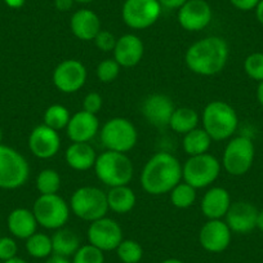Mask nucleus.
Here are the masks:
<instances>
[{
	"instance_id": "obj_1",
	"label": "nucleus",
	"mask_w": 263,
	"mask_h": 263,
	"mask_svg": "<svg viewBox=\"0 0 263 263\" xmlns=\"http://www.w3.org/2000/svg\"><path fill=\"white\" fill-rule=\"evenodd\" d=\"M229 53V44L223 37L208 36L190 45L184 61L194 74L213 77L224 69Z\"/></svg>"
},
{
	"instance_id": "obj_2",
	"label": "nucleus",
	"mask_w": 263,
	"mask_h": 263,
	"mask_svg": "<svg viewBox=\"0 0 263 263\" xmlns=\"http://www.w3.org/2000/svg\"><path fill=\"white\" fill-rule=\"evenodd\" d=\"M181 179V163L169 153H156L151 156L141 173L142 189L155 196L171 192Z\"/></svg>"
},
{
	"instance_id": "obj_3",
	"label": "nucleus",
	"mask_w": 263,
	"mask_h": 263,
	"mask_svg": "<svg viewBox=\"0 0 263 263\" xmlns=\"http://www.w3.org/2000/svg\"><path fill=\"white\" fill-rule=\"evenodd\" d=\"M204 130L213 141H223L231 137L239 125L235 108L223 101H212L203 111Z\"/></svg>"
},
{
	"instance_id": "obj_4",
	"label": "nucleus",
	"mask_w": 263,
	"mask_h": 263,
	"mask_svg": "<svg viewBox=\"0 0 263 263\" xmlns=\"http://www.w3.org/2000/svg\"><path fill=\"white\" fill-rule=\"evenodd\" d=\"M95 172L102 183L108 187H116L129 184L133 178L135 168L126 154L107 150L97 156Z\"/></svg>"
},
{
	"instance_id": "obj_5",
	"label": "nucleus",
	"mask_w": 263,
	"mask_h": 263,
	"mask_svg": "<svg viewBox=\"0 0 263 263\" xmlns=\"http://www.w3.org/2000/svg\"><path fill=\"white\" fill-rule=\"evenodd\" d=\"M70 209L78 218L93 222L106 217L108 212L106 192L97 187L83 186L72 194Z\"/></svg>"
},
{
	"instance_id": "obj_6",
	"label": "nucleus",
	"mask_w": 263,
	"mask_h": 263,
	"mask_svg": "<svg viewBox=\"0 0 263 263\" xmlns=\"http://www.w3.org/2000/svg\"><path fill=\"white\" fill-rule=\"evenodd\" d=\"M30 166L22 154L6 145H0V189L16 190L26 183Z\"/></svg>"
},
{
	"instance_id": "obj_7",
	"label": "nucleus",
	"mask_w": 263,
	"mask_h": 263,
	"mask_svg": "<svg viewBox=\"0 0 263 263\" xmlns=\"http://www.w3.org/2000/svg\"><path fill=\"white\" fill-rule=\"evenodd\" d=\"M70 211L69 204L58 194L40 195L32 208L37 224L47 230L62 229L69 221Z\"/></svg>"
},
{
	"instance_id": "obj_8",
	"label": "nucleus",
	"mask_w": 263,
	"mask_h": 263,
	"mask_svg": "<svg viewBox=\"0 0 263 263\" xmlns=\"http://www.w3.org/2000/svg\"><path fill=\"white\" fill-rule=\"evenodd\" d=\"M137 140V129L125 118L110 119L101 129V142L108 151L126 154L135 147Z\"/></svg>"
},
{
	"instance_id": "obj_9",
	"label": "nucleus",
	"mask_w": 263,
	"mask_h": 263,
	"mask_svg": "<svg viewBox=\"0 0 263 263\" xmlns=\"http://www.w3.org/2000/svg\"><path fill=\"white\" fill-rule=\"evenodd\" d=\"M221 172V163L211 154L190 156L189 160L182 166V178L186 183L195 189L208 187L218 178Z\"/></svg>"
},
{
	"instance_id": "obj_10",
	"label": "nucleus",
	"mask_w": 263,
	"mask_h": 263,
	"mask_svg": "<svg viewBox=\"0 0 263 263\" xmlns=\"http://www.w3.org/2000/svg\"><path fill=\"white\" fill-rule=\"evenodd\" d=\"M254 145L245 136L235 137L227 143L222 156L224 171L231 176H244L252 168L254 161Z\"/></svg>"
},
{
	"instance_id": "obj_11",
	"label": "nucleus",
	"mask_w": 263,
	"mask_h": 263,
	"mask_svg": "<svg viewBox=\"0 0 263 263\" xmlns=\"http://www.w3.org/2000/svg\"><path fill=\"white\" fill-rule=\"evenodd\" d=\"M161 9L158 0H125L121 8V17L130 29L145 30L158 21Z\"/></svg>"
},
{
	"instance_id": "obj_12",
	"label": "nucleus",
	"mask_w": 263,
	"mask_h": 263,
	"mask_svg": "<svg viewBox=\"0 0 263 263\" xmlns=\"http://www.w3.org/2000/svg\"><path fill=\"white\" fill-rule=\"evenodd\" d=\"M87 69L80 61L65 60L55 66L53 84L62 93H77L87 82Z\"/></svg>"
},
{
	"instance_id": "obj_13",
	"label": "nucleus",
	"mask_w": 263,
	"mask_h": 263,
	"mask_svg": "<svg viewBox=\"0 0 263 263\" xmlns=\"http://www.w3.org/2000/svg\"><path fill=\"white\" fill-rule=\"evenodd\" d=\"M87 235L89 244L95 245L102 252L115 250L124 240L120 224L115 219L108 217L90 222Z\"/></svg>"
},
{
	"instance_id": "obj_14",
	"label": "nucleus",
	"mask_w": 263,
	"mask_h": 263,
	"mask_svg": "<svg viewBox=\"0 0 263 263\" xmlns=\"http://www.w3.org/2000/svg\"><path fill=\"white\" fill-rule=\"evenodd\" d=\"M213 11L205 0H187L178 9L177 20L186 31H201L211 24Z\"/></svg>"
},
{
	"instance_id": "obj_15",
	"label": "nucleus",
	"mask_w": 263,
	"mask_h": 263,
	"mask_svg": "<svg viewBox=\"0 0 263 263\" xmlns=\"http://www.w3.org/2000/svg\"><path fill=\"white\" fill-rule=\"evenodd\" d=\"M231 230L222 219H208L199 232L201 248L209 253H222L231 242Z\"/></svg>"
},
{
	"instance_id": "obj_16",
	"label": "nucleus",
	"mask_w": 263,
	"mask_h": 263,
	"mask_svg": "<svg viewBox=\"0 0 263 263\" xmlns=\"http://www.w3.org/2000/svg\"><path fill=\"white\" fill-rule=\"evenodd\" d=\"M61 138L58 132L45 124L35 126L29 137V148L39 159H50L60 151Z\"/></svg>"
},
{
	"instance_id": "obj_17",
	"label": "nucleus",
	"mask_w": 263,
	"mask_h": 263,
	"mask_svg": "<svg viewBox=\"0 0 263 263\" xmlns=\"http://www.w3.org/2000/svg\"><path fill=\"white\" fill-rule=\"evenodd\" d=\"M174 110H176V106L171 97L155 93V95L147 96L143 100L141 112L151 125L163 128V126L169 125Z\"/></svg>"
},
{
	"instance_id": "obj_18",
	"label": "nucleus",
	"mask_w": 263,
	"mask_h": 263,
	"mask_svg": "<svg viewBox=\"0 0 263 263\" xmlns=\"http://www.w3.org/2000/svg\"><path fill=\"white\" fill-rule=\"evenodd\" d=\"M226 223L232 232L248 234L257 227L258 209L248 201L231 203L226 216Z\"/></svg>"
},
{
	"instance_id": "obj_19",
	"label": "nucleus",
	"mask_w": 263,
	"mask_h": 263,
	"mask_svg": "<svg viewBox=\"0 0 263 263\" xmlns=\"http://www.w3.org/2000/svg\"><path fill=\"white\" fill-rule=\"evenodd\" d=\"M98 130H100V121L97 115L84 110L74 114L66 126L67 137L72 142H89L95 138Z\"/></svg>"
},
{
	"instance_id": "obj_20",
	"label": "nucleus",
	"mask_w": 263,
	"mask_h": 263,
	"mask_svg": "<svg viewBox=\"0 0 263 263\" xmlns=\"http://www.w3.org/2000/svg\"><path fill=\"white\" fill-rule=\"evenodd\" d=\"M145 53L143 42L135 34H125L116 40L114 60L121 67H133L141 62Z\"/></svg>"
},
{
	"instance_id": "obj_21",
	"label": "nucleus",
	"mask_w": 263,
	"mask_h": 263,
	"mask_svg": "<svg viewBox=\"0 0 263 263\" xmlns=\"http://www.w3.org/2000/svg\"><path fill=\"white\" fill-rule=\"evenodd\" d=\"M70 29L74 36L82 42L95 40L98 32L101 31V20L96 12L83 8L75 12L70 20Z\"/></svg>"
},
{
	"instance_id": "obj_22",
	"label": "nucleus",
	"mask_w": 263,
	"mask_h": 263,
	"mask_svg": "<svg viewBox=\"0 0 263 263\" xmlns=\"http://www.w3.org/2000/svg\"><path fill=\"white\" fill-rule=\"evenodd\" d=\"M231 205V196L223 187H213L204 194L200 209L208 219H222Z\"/></svg>"
},
{
	"instance_id": "obj_23",
	"label": "nucleus",
	"mask_w": 263,
	"mask_h": 263,
	"mask_svg": "<svg viewBox=\"0 0 263 263\" xmlns=\"http://www.w3.org/2000/svg\"><path fill=\"white\" fill-rule=\"evenodd\" d=\"M8 230L14 237L27 240L36 232L37 221L32 211L26 208H17L9 213L7 219Z\"/></svg>"
},
{
	"instance_id": "obj_24",
	"label": "nucleus",
	"mask_w": 263,
	"mask_h": 263,
	"mask_svg": "<svg viewBox=\"0 0 263 263\" xmlns=\"http://www.w3.org/2000/svg\"><path fill=\"white\" fill-rule=\"evenodd\" d=\"M65 160L75 171H88L95 168L97 155L89 142H72L66 150Z\"/></svg>"
},
{
	"instance_id": "obj_25",
	"label": "nucleus",
	"mask_w": 263,
	"mask_h": 263,
	"mask_svg": "<svg viewBox=\"0 0 263 263\" xmlns=\"http://www.w3.org/2000/svg\"><path fill=\"white\" fill-rule=\"evenodd\" d=\"M107 196L108 209L119 214H124L130 212L135 208L137 197L135 191L126 184V186L110 187V191L106 194Z\"/></svg>"
},
{
	"instance_id": "obj_26",
	"label": "nucleus",
	"mask_w": 263,
	"mask_h": 263,
	"mask_svg": "<svg viewBox=\"0 0 263 263\" xmlns=\"http://www.w3.org/2000/svg\"><path fill=\"white\" fill-rule=\"evenodd\" d=\"M53 254L70 258L78 252L82 245L77 232L69 229H58L52 236Z\"/></svg>"
},
{
	"instance_id": "obj_27",
	"label": "nucleus",
	"mask_w": 263,
	"mask_h": 263,
	"mask_svg": "<svg viewBox=\"0 0 263 263\" xmlns=\"http://www.w3.org/2000/svg\"><path fill=\"white\" fill-rule=\"evenodd\" d=\"M183 150L189 156L201 155V154L208 153L211 147L212 138L204 129L195 128L191 132L183 135Z\"/></svg>"
},
{
	"instance_id": "obj_28",
	"label": "nucleus",
	"mask_w": 263,
	"mask_h": 263,
	"mask_svg": "<svg viewBox=\"0 0 263 263\" xmlns=\"http://www.w3.org/2000/svg\"><path fill=\"white\" fill-rule=\"evenodd\" d=\"M197 124H199V115L194 108L178 107L174 110L168 126H171L178 135H186L192 129L197 128Z\"/></svg>"
},
{
	"instance_id": "obj_29",
	"label": "nucleus",
	"mask_w": 263,
	"mask_h": 263,
	"mask_svg": "<svg viewBox=\"0 0 263 263\" xmlns=\"http://www.w3.org/2000/svg\"><path fill=\"white\" fill-rule=\"evenodd\" d=\"M26 252L36 259H47L53 254L52 237L42 232H35L26 240Z\"/></svg>"
},
{
	"instance_id": "obj_30",
	"label": "nucleus",
	"mask_w": 263,
	"mask_h": 263,
	"mask_svg": "<svg viewBox=\"0 0 263 263\" xmlns=\"http://www.w3.org/2000/svg\"><path fill=\"white\" fill-rule=\"evenodd\" d=\"M171 201L178 209H187L196 200V189L186 182H179L171 192Z\"/></svg>"
},
{
	"instance_id": "obj_31",
	"label": "nucleus",
	"mask_w": 263,
	"mask_h": 263,
	"mask_svg": "<svg viewBox=\"0 0 263 263\" xmlns=\"http://www.w3.org/2000/svg\"><path fill=\"white\" fill-rule=\"evenodd\" d=\"M71 115L67 107L62 105H52L45 110L44 112V124L54 130H61L66 128L69 124Z\"/></svg>"
},
{
	"instance_id": "obj_32",
	"label": "nucleus",
	"mask_w": 263,
	"mask_h": 263,
	"mask_svg": "<svg viewBox=\"0 0 263 263\" xmlns=\"http://www.w3.org/2000/svg\"><path fill=\"white\" fill-rule=\"evenodd\" d=\"M115 250L123 263H140L143 258L142 245L136 240H123Z\"/></svg>"
},
{
	"instance_id": "obj_33",
	"label": "nucleus",
	"mask_w": 263,
	"mask_h": 263,
	"mask_svg": "<svg viewBox=\"0 0 263 263\" xmlns=\"http://www.w3.org/2000/svg\"><path fill=\"white\" fill-rule=\"evenodd\" d=\"M36 189L40 195L57 194L61 189V177L54 169H43L36 177Z\"/></svg>"
},
{
	"instance_id": "obj_34",
	"label": "nucleus",
	"mask_w": 263,
	"mask_h": 263,
	"mask_svg": "<svg viewBox=\"0 0 263 263\" xmlns=\"http://www.w3.org/2000/svg\"><path fill=\"white\" fill-rule=\"evenodd\" d=\"M105 252L96 248L95 245H82L78 252L72 255V263H105Z\"/></svg>"
},
{
	"instance_id": "obj_35",
	"label": "nucleus",
	"mask_w": 263,
	"mask_h": 263,
	"mask_svg": "<svg viewBox=\"0 0 263 263\" xmlns=\"http://www.w3.org/2000/svg\"><path fill=\"white\" fill-rule=\"evenodd\" d=\"M120 67L121 66L116 62L115 60H108L102 61V62L98 63L97 69H96V74H97L98 80L101 83H112L116 78L119 77V72H120Z\"/></svg>"
},
{
	"instance_id": "obj_36",
	"label": "nucleus",
	"mask_w": 263,
	"mask_h": 263,
	"mask_svg": "<svg viewBox=\"0 0 263 263\" xmlns=\"http://www.w3.org/2000/svg\"><path fill=\"white\" fill-rule=\"evenodd\" d=\"M244 70L249 78L263 82V53H252L244 61Z\"/></svg>"
},
{
	"instance_id": "obj_37",
	"label": "nucleus",
	"mask_w": 263,
	"mask_h": 263,
	"mask_svg": "<svg viewBox=\"0 0 263 263\" xmlns=\"http://www.w3.org/2000/svg\"><path fill=\"white\" fill-rule=\"evenodd\" d=\"M116 37L112 32L107 31V30H101L97 34V36L95 37V44L101 52H114L116 45Z\"/></svg>"
},
{
	"instance_id": "obj_38",
	"label": "nucleus",
	"mask_w": 263,
	"mask_h": 263,
	"mask_svg": "<svg viewBox=\"0 0 263 263\" xmlns=\"http://www.w3.org/2000/svg\"><path fill=\"white\" fill-rule=\"evenodd\" d=\"M17 253H18V245L13 237L0 236V262L17 257Z\"/></svg>"
},
{
	"instance_id": "obj_39",
	"label": "nucleus",
	"mask_w": 263,
	"mask_h": 263,
	"mask_svg": "<svg viewBox=\"0 0 263 263\" xmlns=\"http://www.w3.org/2000/svg\"><path fill=\"white\" fill-rule=\"evenodd\" d=\"M102 96L97 92L88 93L84 97V100H83V110L87 111V112L95 114V115H97L100 112L101 108H102Z\"/></svg>"
},
{
	"instance_id": "obj_40",
	"label": "nucleus",
	"mask_w": 263,
	"mask_h": 263,
	"mask_svg": "<svg viewBox=\"0 0 263 263\" xmlns=\"http://www.w3.org/2000/svg\"><path fill=\"white\" fill-rule=\"evenodd\" d=\"M260 0H230V3L239 11H252L255 9Z\"/></svg>"
},
{
	"instance_id": "obj_41",
	"label": "nucleus",
	"mask_w": 263,
	"mask_h": 263,
	"mask_svg": "<svg viewBox=\"0 0 263 263\" xmlns=\"http://www.w3.org/2000/svg\"><path fill=\"white\" fill-rule=\"evenodd\" d=\"M161 8L165 9H179L187 0H158Z\"/></svg>"
},
{
	"instance_id": "obj_42",
	"label": "nucleus",
	"mask_w": 263,
	"mask_h": 263,
	"mask_svg": "<svg viewBox=\"0 0 263 263\" xmlns=\"http://www.w3.org/2000/svg\"><path fill=\"white\" fill-rule=\"evenodd\" d=\"M74 3V0H54V7L60 12H69Z\"/></svg>"
},
{
	"instance_id": "obj_43",
	"label": "nucleus",
	"mask_w": 263,
	"mask_h": 263,
	"mask_svg": "<svg viewBox=\"0 0 263 263\" xmlns=\"http://www.w3.org/2000/svg\"><path fill=\"white\" fill-rule=\"evenodd\" d=\"M44 263H72V262L69 259V258L61 257V255L52 254V255H50V257H48L47 259H45Z\"/></svg>"
},
{
	"instance_id": "obj_44",
	"label": "nucleus",
	"mask_w": 263,
	"mask_h": 263,
	"mask_svg": "<svg viewBox=\"0 0 263 263\" xmlns=\"http://www.w3.org/2000/svg\"><path fill=\"white\" fill-rule=\"evenodd\" d=\"M25 2H26V0H4V3H6L7 6L12 9L22 8L25 4Z\"/></svg>"
},
{
	"instance_id": "obj_45",
	"label": "nucleus",
	"mask_w": 263,
	"mask_h": 263,
	"mask_svg": "<svg viewBox=\"0 0 263 263\" xmlns=\"http://www.w3.org/2000/svg\"><path fill=\"white\" fill-rule=\"evenodd\" d=\"M255 16H257V20L259 21V24L263 25V0H260L258 6L255 7Z\"/></svg>"
},
{
	"instance_id": "obj_46",
	"label": "nucleus",
	"mask_w": 263,
	"mask_h": 263,
	"mask_svg": "<svg viewBox=\"0 0 263 263\" xmlns=\"http://www.w3.org/2000/svg\"><path fill=\"white\" fill-rule=\"evenodd\" d=\"M257 98H258V102H259L260 106L263 107V82H260L257 88Z\"/></svg>"
},
{
	"instance_id": "obj_47",
	"label": "nucleus",
	"mask_w": 263,
	"mask_h": 263,
	"mask_svg": "<svg viewBox=\"0 0 263 263\" xmlns=\"http://www.w3.org/2000/svg\"><path fill=\"white\" fill-rule=\"evenodd\" d=\"M257 229L259 230L260 232H263V211L258 212V217H257Z\"/></svg>"
},
{
	"instance_id": "obj_48",
	"label": "nucleus",
	"mask_w": 263,
	"mask_h": 263,
	"mask_svg": "<svg viewBox=\"0 0 263 263\" xmlns=\"http://www.w3.org/2000/svg\"><path fill=\"white\" fill-rule=\"evenodd\" d=\"M2 263H27V262L24 259V258L14 257V258H11V259H8V260H4V262H2Z\"/></svg>"
},
{
	"instance_id": "obj_49",
	"label": "nucleus",
	"mask_w": 263,
	"mask_h": 263,
	"mask_svg": "<svg viewBox=\"0 0 263 263\" xmlns=\"http://www.w3.org/2000/svg\"><path fill=\"white\" fill-rule=\"evenodd\" d=\"M160 263H184V262L181 259H177V258H168V259H164L163 262Z\"/></svg>"
},
{
	"instance_id": "obj_50",
	"label": "nucleus",
	"mask_w": 263,
	"mask_h": 263,
	"mask_svg": "<svg viewBox=\"0 0 263 263\" xmlns=\"http://www.w3.org/2000/svg\"><path fill=\"white\" fill-rule=\"evenodd\" d=\"M75 3H80V4H88V3H92L95 0H74Z\"/></svg>"
},
{
	"instance_id": "obj_51",
	"label": "nucleus",
	"mask_w": 263,
	"mask_h": 263,
	"mask_svg": "<svg viewBox=\"0 0 263 263\" xmlns=\"http://www.w3.org/2000/svg\"><path fill=\"white\" fill-rule=\"evenodd\" d=\"M2 140H3V132H2V128H0V145H2Z\"/></svg>"
},
{
	"instance_id": "obj_52",
	"label": "nucleus",
	"mask_w": 263,
	"mask_h": 263,
	"mask_svg": "<svg viewBox=\"0 0 263 263\" xmlns=\"http://www.w3.org/2000/svg\"><path fill=\"white\" fill-rule=\"evenodd\" d=\"M0 263H2V262H0Z\"/></svg>"
}]
</instances>
